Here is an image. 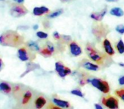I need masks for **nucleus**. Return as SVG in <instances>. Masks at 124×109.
I'll return each instance as SVG.
<instances>
[{
	"label": "nucleus",
	"instance_id": "1",
	"mask_svg": "<svg viewBox=\"0 0 124 109\" xmlns=\"http://www.w3.org/2000/svg\"><path fill=\"white\" fill-rule=\"evenodd\" d=\"M23 38L17 33L13 31H8L6 33L1 35L0 43L3 45L8 46H17L20 43H22Z\"/></svg>",
	"mask_w": 124,
	"mask_h": 109
},
{
	"label": "nucleus",
	"instance_id": "2",
	"mask_svg": "<svg viewBox=\"0 0 124 109\" xmlns=\"http://www.w3.org/2000/svg\"><path fill=\"white\" fill-rule=\"evenodd\" d=\"M86 53L88 55V56L94 62L98 63L100 65H104L105 61V56L103 53H101L100 51H99L97 49H95L91 43H88L86 45Z\"/></svg>",
	"mask_w": 124,
	"mask_h": 109
},
{
	"label": "nucleus",
	"instance_id": "3",
	"mask_svg": "<svg viewBox=\"0 0 124 109\" xmlns=\"http://www.w3.org/2000/svg\"><path fill=\"white\" fill-rule=\"evenodd\" d=\"M90 84L93 87L98 89L100 91H101L102 93L107 94L110 92V85H109V84L105 80L100 79V78H93V79H91Z\"/></svg>",
	"mask_w": 124,
	"mask_h": 109
},
{
	"label": "nucleus",
	"instance_id": "4",
	"mask_svg": "<svg viewBox=\"0 0 124 109\" xmlns=\"http://www.w3.org/2000/svg\"><path fill=\"white\" fill-rule=\"evenodd\" d=\"M9 12H10L11 16H14V17H21V16H24L28 12V10L26 9V7L18 4L13 5Z\"/></svg>",
	"mask_w": 124,
	"mask_h": 109
},
{
	"label": "nucleus",
	"instance_id": "5",
	"mask_svg": "<svg viewBox=\"0 0 124 109\" xmlns=\"http://www.w3.org/2000/svg\"><path fill=\"white\" fill-rule=\"evenodd\" d=\"M102 102L106 107L109 109H118L119 102L116 97L113 96H107L105 98L102 99Z\"/></svg>",
	"mask_w": 124,
	"mask_h": 109
},
{
	"label": "nucleus",
	"instance_id": "6",
	"mask_svg": "<svg viewBox=\"0 0 124 109\" xmlns=\"http://www.w3.org/2000/svg\"><path fill=\"white\" fill-rule=\"evenodd\" d=\"M55 71L59 74V76L61 78H65L67 75L71 74V70L69 67H66L61 62H56L55 63Z\"/></svg>",
	"mask_w": 124,
	"mask_h": 109
},
{
	"label": "nucleus",
	"instance_id": "7",
	"mask_svg": "<svg viewBox=\"0 0 124 109\" xmlns=\"http://www.w3.org/2000/svg\"><path fill=\"white\" fill-rule=\"evenodd\" d=\"M17 56H18V58L22 61H28L32 59V58L31 57V55H30V53L28 52V50H26V48H24V47H21V48H20L19 50H18Z\"/></svg>",
	"mask_w": 124,
	"mask_h": 109
},
{
	"label": "nucleus",
	"instance_id": "8",
	"mask_svg": "<svg viewBox=\"0 0 124 109\" xmlns=\"http://www.w3.org/2000/svg\"><path fill=\"white\" fill-rule=\"evenodd\" d=\"M69 49H70V52H71L72 56H79L80 55H82V53H83L82 48L78 45V43L75 41H72L70 43Z\"/></svg>",
	"mask_w": 124,
	"mask_h": 109
},
{
	"label": "nucleus",
	"instance_id": "9",
	"mask_svg": "<svg viewBox=\"0 0 124 109\" xmlns=\"http://www.w3.org/2000/svg\"><path fill=\"white\" fill-rule=\"evenodd\" d=\"M82 67L85 69L88 70V71H92V72H97L100 70V67L96 64H93V63L90 62L88 60H83L82 61Z\"/></svg>",
	"mask_w": 124,
	"mask_h": 109
},
{
	"label": "nucleus",
	"instance_id": "10",
	"mask_svg": "<svg viewBox=\"0 0 124 109\" xmlns=\"http://www.w3.org/2000/svg\"><path fill=\"white\" fill-rule=\"evenodd\" d=\"M103 47L105 50V53L108 55L109 56H112L115 55V50L114 48L112 47V44L109 39H105L103 41Z\"/></svg>",
	"mask_w": 124,
	"mask_h": 109
},
{
	"label": "nucleus",
	"instance_id": "11",
	"mask_svg": "<svg viewBox=\"0 0 124 109\" xmlns=\"http://www.w3.org/2000/svg\"><path fill=\"white\" fill-rule=\"evenodd\" d=\"M49 12V9H48L45 6H41V7H35L32 10V13L34 16H43V14H46V13Z\"/></svg>",
	"mask_w": 124,
	"mask_h": 109
},
{
	"label": "nucleus",
	"instance_id": "12",
	"mask_svg": "<svg viewBox=\"0 0 124 109\" xmlns=\"http://www.w3.org/2000/svg\"><path fill=\"white\" fill-rule=\"evenodd\" d=\"M106 12H107V9H104L103 10L100 11V12H98V13H93V14L91 15V18L94 20V21H102V19L104 18V16H105Z\"/></svg>",
	"mask_w": 124,
	"mask_h": 109
},
{
	"label": "nucleus",
	"instance_id": "13",
	"mask_svg": "<svg viewBox=\"0 0 124 109\" xmlns=\"http://www.w3.org/2000/svg\"><path fill=\"white\" fill-rule=\"evenodd\" d=\"M53 102H54V105L62 107V108H69L70 107V103L68 101H63V100H60V99L54 98Z\"/></svg>",
	"mask_w": 124,
	"mask_h": 109
},
{
	"label": "nucleus",
	"instance_id": "14",
	"mask_svg": "<svg viewBox=\"0 0 124 109\" xmlns=\"http://www.w3.org/2000/svg\"><path fill=\"white\" fill-rule=\"evenodd\" d=\"M46 99L43 96H39L35 101V107L37 109H42L46 104Z\"/></svg>",
	"mask_w": 124,
	"mask_h": 109
},
{
	"label": "nucleus",
	"instance_id": "15",
	"mask_svg": "<svg viewBox=\"0 0 124 109\" xmlns=\"http://www.w3.org/2000/svg\"><path fill=\"white\" fill-rule=\"evenodd\" d=\"M110 14L113 16H116V17H121V16H124V11L122 10L121 8L119 7H115L112 8L110 10Z\"/></svg>",
	"mask_w": 124,
	"mask_h": 109
},
{
	"label": "nucleus",
	"instance_id": "16",
	"mask_svg": "<svg viewBox=\"0 0 124 109\" xmlns=\"http://www.w3.org/2000/svg\"><path fill=\"white\" fill-rule=\"evenodd\" d=\"M0 90L4 94H9L12 90V88L9 84L5 83V82H2L0 84Z\"/></svg>",
	"mask_w": 124,
	"mask_h": 109
},
{
	"label": "nucleus",
	"instance_id": "17",
	"mask_svg": "<svg viewBox=\"0 0 124 109\" xmlns=\"http://www.w3.org/2000/svg\"><path fill=\"white\" fill-rule=\"evenodd\" d=\"M26 45H27L28 48H29L31 50H32V51H39L40 50V47L37 42L29 41L26 43Z\"/></svg>",
	"mask_w": 124,
	"mask_h": 109
},
{
	"label": "nucleus",
	"instance_id": "18",
	"mask_svg": "<svg viewBox=\"0 0 124 109\" xmlns=\"http://www.w3.org/2000/svg\"><path fill=\"white\" fill-rule=\"evenodd\" d=\"M31 96H32V94L30 90H26L22 95V104H27L30 101Z\"/></svg>",
	"mask_w": 124,
	"mask_h": 109
},
{
	"label": "nucleus",
	"instance_id": "19",
	"mask_svg": "<svg viewBox=\"0 0 124 109\" xmlns=\"http://www.w3.org/2000/svg\"><path fill=\"white\" fill-rule=\"evenodd\" d=\"M116 50L119 54H124V43L122 39L119 40L116 43Z\"/></svg>",
	"mask_w": 124,
	"mask_h": 109
},
{
	"label": "nucleus",
	"instance_id": "20",
	"mask_svg": "<svg viewBox=\"0 0 124 109\" xmlns=\"http://www.w3.org/2000/svg\"><path fill=\"white\" fill-rule=\"evenodd\" d=\"M40 53H41V55L42 56H50L52 55V52L50 51L49 50H48L47 47H44V48H43L41 50V51H40Z\"/></svg>",
	"mask_w": 124,
	"mask_h": 109
},
{
	"label": "nucleus",
	"instance_id": "21",
	"mask_svg": "<svg viewBox=\"0 0 124 109\" xmlns=\"http://www.w3.org/2000/svg\"><path fill=\"white\" fill-rule=\"evenodd\" d=\"M62 12H63L62 9H59V10H56V11H54V12L49 14L48 16V17L50 18V19H53V18H55V17H57V16H60V15L62 14Z\"/></svg>",
	"mask_w": 124,
	"mask_h": 109
},
{
	"label": "nucleus",
	"instance_id": "22",
	"mask_svg": "<svg viewBox=\"0 0 124 109\" xmlns=\"http://www.w3.org/2000/svg\"><path fill=\"white\" fill-rule=\"evenodd\" d=\"M115 93H116V95H118V96L124 101V89H120V90H116Z\"/></svg>",
	"mask_w": 124,
	"mask_h": 109
},
{
	"label": "nucleus",
	"instance_id": "23",
	"mask_svg": "<svg viewBox=\"0 0 124 109\" xmlns=\"http://www.w3.org/2000/svg\"><path fill=\"white\" fill-rule=\"evenodd\" d=\"M37 37L40 39H46L48 38V34L44 32H38L37 33Z\"/></svg>",
	"mask_w": 124,
	"mask_h": 109
},
{
	"label": "nucleus",
	"instance_id": "24",
	"mask_svg": "<svg viewBox=\"0 0 124 109\" xmlns=\"http://www.w3.org/2000/svg\"><path fill=\"white\" fill-rule=\"evenodd\" d=\"M71 93L74 95H77V96H79V97H83V93L80 90H73L71 91Z\"/></svg>",
	"mask_w": 124,
	"mask_h": 109
},
{
	"label": "nucleus",
	"instance_id": "25",
	"mask_svg": "<svg viewBox=\"0 0 124 109\" xmlns=\"http://www.w3.org/2000/svg\"><path fill=\"white\" fill-rule=\"evenodd\" d=\"M116 31L120 34H124V25H118L116 27Z\"/></svg>",
	"mask_w": 124,
	"mask_h": 109
},
{
	"label": "nucleus",
	"instance_id": "26",
	"mask_svg": "<svg viewBox=\"0 0 124 109\" xmlns=\"http://www.w3.org/2000/svg\"><path fill=\"white\" fill-rule=\"evenodd\" d=\"M47 48H48V50H49L50 51L52 52V53L54 51V45L52 44L51 43H49V42H48V43H47Z\"/></svg>",
	"mask_w": 124,
	"mask_h": 109
},
{
	"label": "nucleus",
	"instance_id": "27",
	"mask_svg": "<svg viewBox=\"0 0 124 109\" xmlns=\"http://www.w3.org/2000/svg\"><path fill=\"white\" fill-rule=\"evenodd\" d=\"M53 37H54V38H55L56 40H60V38H61V37L59 34L58 32H54V33H53Z\"/></svg>",
	"mask_w": 124,
	"mask_h": 109
},
{
	"label": "nucleus",
	"instance_id": "28",
	"mask_svg": "<svg viewBox=\"0 0 124 109\" xmlns=\"http://www.w3.org/2000/svg\"><path fill=\"white\" fill-rule=\"evenodd\" d=\"M118 82H119V84L120 85H124V76L121 77V78H119Z\"/></svg>",
	"mask_w": 124,
	"mask_h": 109
},
{
	"label": "nucleus",
	"instance_id": "29",
	"mask_svg": "<svg viewBox=\"0 0 124 109\" xmlns=\"http://www.w3.org/2000/svg\"><path fill=\"white\" fill-rule=\"evenodd\" d=\"M62 107H58V106H53V105H50L49 106V109H61Z\"/></svg>",
	"mask_w": 124,
	"mask_h": 109
},
{
	"label": "nucleus",
	"instance_id": "30",
	"mask_svg": "<svg viewBox=\"0 0 124 109\" xmlns=\"http://www.w3.org/2000/svg\"><path fill=\"white\" fill-rule=\"evenodd\" d=\"M24 1L25 0H14V2L17 3V4H22L23 3H24Z\"/></svg>",
	"mask_w": 124,
	"mask_h": 109
},
{
	"label": "nucleus",
	"instance_id": "31",
	"mask_svg": "<svg viewBox=\"0 0 124 109\" xmlns=\"http://www.w3.org/2000/svg\"><path fill=\"white\" fill-rule=\"evenodd\" d=\"M94 107H95V109H103V107L100 105H99V104H95Z\"/></svg>",
	"mask_w": 124,
	"mask_h": 109
},
{
	"label": "nucleus",
	"instance_id": "32",
	"mask_svg": "<svg viewBox=\"0 0 124 109\" xmlns=\"http://www.w3.org/2000/svg\"><path fill=\"white\" fill-rule=\"evenodd\" d=\"M38 25H34V26H33V29H34V30H37V29H38Z\"/></svg>",
	"mask_w": 124,
	"mask_h": 109
},
{
	"label": "nucleus",
	"instance_id": "33",
	"mask_svg": "<svg viewBox=\"0 0 124 109\" xmlns=\"http://www.w3.org/2000/svg\"><path fill=\"white\" fill-rule=\"evenodd\" d=\"M107 2H115V1H117V0H106Z\"/></svg>",
	"mask_w": 124,
	"mask_h": 109
}]
</instances>
